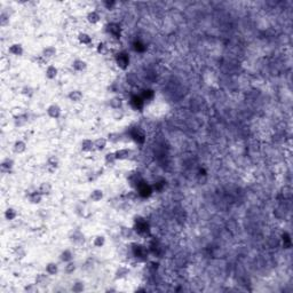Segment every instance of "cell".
<instances>
[{"label":"cell","instance_id":"6da1fadb","mask_svg":"<svg viewBox=\"0 0 293 293\" xmlns=\"http://www.w3.org/2000/svg\"><path fill=\"white\" fill-rule=\"evenodd\" d=\"M117 63H118V65L120 67L121 69H126L128 63H129V58H128V56H127L126 54L121 53V54L118 55V58H117Z\"/></svg>","mask_w":293,"mask_h":293},{"label":"cell","instance_id":"7a4b0ae2","mask_svg":"<svg viewBox=\"0 0 293 293\" xmlns=\"http://www.w3.org/2000/svg\"><path fill=\"white\" fill-rule=\"evenodd\" d=\"M47 114L49 115V117H52V118H58V117H60V115H61V109H60L58 105L53 104V105H51V107L47 109Z\"/></svg>","mask_w":293,"mask_h":293},{"label":"cell","instance_id":"3957f363","mask_svg":"<svg viewBox=\"0 0 293 293\" xmlns=\"http://www.w3.org/2000/svg\"><path fill=\"white\" fill-rule=\"evenodd\" d=\"M116 159H126L131 156V150L129 149H120L115 154Z\"/></svg>","mask_w":293,"mask_h":293},{"label":"cell","instance_id":"277c9868","mask_svg":"<svg viewBox=\"0 0 293 293\" xmlns=\"http://www.w3.org/2000/svg\"><path fill=\"white\" fill-rule=\"evenodd\" d=\"M132 136H133V139L136 141V142H143V141H144L143 132H142L141 129H139V128H135V129L133 131Z\"/></svg>","mask_w":293,"mask_h":293},{"label":"cell","instance_id":"5b68a950","mask_svg":"<svg viewBox=\"0 0 293 293\" xmlns=\"http://www.w3.org/2000/svg\"><path fill=\"white\" fill-rule=\"evenodd\" d=\"M109 32L111 35L116 37V38H119L120 37V29H119V25L118 24H110L109 25Z\"/></svg>","mask_w":293,"mask_h":293},{"label":"cell","instance_id":"8992f818","mask_svg":"<svg viewBox=\"0 0 293 293\" xmlns=\"http://www.w3.org/2000/svg\"><path fill=\"white\" fill-rule=\"evenodd\" d=\"M69 98L72 102H79L83 98V93L80 91H72L69 94Z\"/></svg>","mask_w":293,"mask_h":293},{"label":"cell","instance_id":"52a82bcc","mask_svg":"<svg viewBox=\"0 0 293 293\" xmlns=\"http://www.w3.org/2000/svg\"><path fill=\"white\" fill-rule=\"evenodd\" d=\"M25 149H26V145H25L23 141H17L14 144V151L16 154H22V152L25 151Z\"/></svg>","mask_w":293,"mask_h":293},{"label":"cell","instance_id":"ba28073f","mask_svg":"<svg viewBox=\"0 0 293 293\" xmlns=\"http://www.w3.org/2000/svg\"><path fill=\"white\" fill-rule=\"evenodd\" d=\"M9 52L12 53V54H14V55H22V53H23V48H22V46L20 45V44H14V45H12V46L9 47Z\"/></svg>","mask_w":293,"mask_h":293},{"label":"cell","instance_id":"9c48e42d","mask_svg":"<svg viewBox=\"0 0 293 293\" xmlns=\"http://www.w3.org/2000/svg\"><path fill=\"white\" fill-rule=\"evenodd\" d=\"M55 54H56V49H55L54 47H47V48L44 49V52H42V56L46 58H53Z\"/></svg>","mask_w":293,"mask_h":293},{"label":"cell","instance_id":"30bf717a","mask_svg":"<svg viewBox=\"0 0 293 293\" xmlns=\"http://www.w3.org/2000/svg\"><path fill=\"white\" fill-rule=\"evenodd\" d=\"M56 75H58V69H56L55 67H53V65H49V67L47 68V70H46L47 78L53 79V78H55V77H56Z\"/></svg>","mask_w":293,"mask_h":293},{"label":"cell","instance_id":"8fae6325","mask_svg":"<svg viewBox=\"0 0 293 293\" xmlns=\"http://www.w3.org/2000/svg\"><path fill=\"white\" fill-rule=\"evenodd\" d=\"M51 191H52V187H51V184L48 183V182L42 183L40 185V188H39V192H40L41 195H48Z\"/></svg>","mask_w":293,"mask_h":293},{"label":"cell","instance_id":"7c38bea8","mask_svg":"<svg viewBox=\"0 0 293 293\" xmlns=\"http://www.w3.org/2000/svg\"><path fill=\"white\" fill-rule=\"evenodd\" d=\"M132 105L135 109H141L143 107V100L142 98H138V96H133L132 98Z\"/></svg>","mask_w":293,"mask_h":293},{"label":"cell","instance_id":"4fadbf2b","mask_svg":"<svg viewBox=\"0 0 293 293\" xmlns=\"http://www.w3.org/2000/svg\"><path fill=\"white\" fill-rule=\"evenodd\" d=\"M105 145H107V140L103 138L98 139V140L94 142V147H95L98 150H103L104 148H105Z\"/></svg>","mask_w":293,"mask_h":293},{"label":"cell","instance_id":"5bb4252c","mask_svg":"<svg viewBox=\"0 0 293 293\" xmlns=\"http://www.w3.org/2000/svg\"><path fill=\"white\" fill-rule=\"evenodd\" d=\"M81 148L84 151H91L94 148V142H92L91 140H84L81 143Z\"/></svg>","mask_w":293,"mask_h":293},{"label":"cell","instance_id":"9a60e30c","mask_svg":"<svg viewBox=\"0 0 293 293\" xmlns=\"http://www.w3.org/2000/svg\"><path fill=\"white\" fill-rule=\"evenodd\" d=\"M103 197V192L102 190H94L92 194H91V199L94 201H101V198Z\"/></svg>","mask_w":293,"mask_h":293},{"label":"cell","instance_id":"2e32d148","mask_svg":"<svg viewBox=\"0 0 293 293\" xmlns=\"http://www.w3.org/2000/svg\"><path fill=\"white\" fill-rule=\"evenodd\" d=\"M30 201L32 203V204H38V203H40L41 201V194L40 192H32L31 195H30Z\"/></svg>","mask_w":293,"mask_h":293},{"label":"cell","instance_id":"e0dca14e","mask_svg":"<svg viewBox=\"0 0 293 293\" xmlns=\"http://www.w3.org/2000/svg\"><path fill=\"white\" fill-rule=\"evenodd\" d=\"M73 68H75L77 71H83V70L86 69V63L81 60H77L73 62Z\"/></svg>","mask_w":293,"mask_h":293},{"label":"cell","instance_id":"ac0fdd59","mask_svg":"<svg viewBox=\"0 0 293 293\" xmlns=\"http://www.w3.org/2000/svg\"><path fill=\"white\" fill-rule=\"evenodd\" d=\"M46 273L48 275H55L58 273V266L55 263H48L46 267Z\"/></svg>","mask_w":293,"mask_h":293},{"label":"cell","instance_id":"d6986e66","mask_svg":"<svg viewBox=\"0 0 293 293\" xmlns=\"http://www.w3.org/2000/svg\"><path fill=\"white\" fill-rule=\"evenodd\" d=\"M98 20H100V15H98V12H92L88 14V21L91 22V23H98Z\"/></svg>","mask_w":293,"mask_h":293},{"label":"cell","instance_id":"ffe728a7","mask_svg":"<svg viewBox=\"0 0 293 293\" xmlns=\"http://www.w3.org/2000/svg\"><path fill=\"white\" fill-rule=\"evenodd\" d=\"M16 215H17V213H16V211L14 208H8L5 212V217H6L7 220H14L16 218Z\"/></svg>","mask_w":293,"mask_h":293},{"label":"cell","instance_id":"44dd1931","mask_svg":"<svg viewBox=\"0 0 293 293\" xmlns=\"http://www.w3.org/2000/svg\"><path fill=\"white\" fill-rule=\"evenodd\" d=\"M110 105H111V108H114V109H119V108L121 107V98H114L111 101H110Z\"/></svg>","mask_w":293,"mask_h":293},{"label":"cell","instance_id":"7402d4cb","mask_svg":"<svg viewBox=\"0 0 293 293\" xmlns=\"http://www.w3.org/2000/svg\"><path fill=\"white\" fill-rule=\"evenodd\" d=\"M13 161L12 159H9V158H7V159H5V161H2V164H1V168L5 171V170H7V171H9L11 168L13 167Z\"/></svg>","mask_w":293,"mask_h":293},{"label":"cell","instance_id":"603a6c76","mask_svg":"<svg viewBox=\"0 0 293 293\" xmlns=\"http://www.w3.org/2000/svg\"><path fill=\"white\" fill-rule=\"evenodd\" d=\"M139 190H140V194L143 196L149 195V192H150L149 187H148L147 184H139Z\"/></svg>","mask_w":293,"mask_h":293},{"label":"cell","instance_id":"cb8c5ba5","mask_svg":"<svg viewBox=\"0 0 293 293\" xmlns=\"http://www.w3.org/2000/svg\"><path fill=\"white\" fill-rule=\"evenodd\" d=\"M0 24L2 26H6L7 24H9V16L7 15L6 13H2L1 16H0Z\"/></svg>","mask_w":293,"mask_h":293},{"label":"cell","instance_id":"d4e9b609","mask_svg":"<svg viewBox=\"0 0 293 293\" xmlns=\"http://www.w3.org/2000/svg\"><path fill=\"white\" fill-rule=\"evenodd\" d=\"M71 259H72V253L70 252L69 250L64 251L62 253V255H61V260L62 261H71Z\"/></svg>","mask_w":293,"mask_h":293},{"label":"cell","instance_id":"484cf974","mask_svg":"<svg viewBox=\"0 0 293 293\" xmlns=\"http://www.w3.org/2000/svg\"><path fill=\"white\" fill-rule=\"evenodd\" d=\"M26 123V116H18L17 118L15 119V124L16 126H22Z\"/></svg>","mask_w":293,"mask_h":293},{"label":"cell","instance_id":"4316f807","mask_svg":"<svg viewBox=\"0 0 293 293\" xmlns=\"http://www.w3.org/2000/svg\"><path fill=\"white\" fill-rule=\"evenodd\" d=\"M79 40H80V42H83V44H89L91 42V37L88 35H86V33H81L80 36H79Z\"/></svg>","mask_w":293,"mask_h":293},{"label":"cell","instance_id":"83f0119b","mask_svg":"<svg viewBox=\"0 0 293 293\" xmlns=\"http://www.w3.org/2000/svg\"><path fill=\"white\" fill-rule=\"evenodd\" d=\"M103 244H104V237H102V236H98V237L95 238V241H94V245H95L96 247H101Z\"/></svg>","mask_w":293,"mask_h":293},{"label":"cell","instance_id":"f1b7e54d","mask_svg":"<svg viewBox=\"0 0 293 293\" xmlns=\"http://www.w3.org/2000/svg\"><path fill=\"white\" fill-rule=\"evenodd\" d=\"M127 274H128V269H126V268H124V267H120V268H119V270L117 271V277H119V278H121V277H124V276H126Z\"/></svg>","mask_w":293,"mask_h":293},{"label":"cell","instance_id":"f546056e","mask_svg":"<svg viewBox=\"0 0 293 293\" xmlns=\"http://www.w3.org/2000/svg\"><path fill=\"white\" fill-rule=\"evenodd\" d=\"M119 140H120V136H119V134H117V133H112V134H109V141H111V142L116 143V142H118Z\"/></svg>","mask_w":293,"mask_h":293},{"label":"cell","instance_id":"4dcf8cb0","mask_svg":"<svg viewBox=\"0 0 293 293\" xmlns=\"http://www.w3.org/2000/svg\"><path fill=\"white\" fill-rule=\"evenodd\" d=\"M121 234H123V236H125V237H131L133 234L132 229H129V228H123L121 229Z\"/></svg>","mask_w":293,"mask_h":293},{"label":"cell","instance_id":"1f68e13d","mask_svg":"<svg viewBox=\"0 0 293 293\" xmlns=\"http://www.w3.org/2000/svg\"><path fill=\"white\" fill-rule=\"evenodd\" d=\"M76 269V266L73 262H70L67 267H65V271L68 273V274H71V273H73V270Z\"/></svg>","mask_w":293,"mask_h":293},{"label":"cell","instance_id":"d6a6232c","mask_svg":"<svg viewBox=\"0 0 293 293\" xmlns=\"http://www.w3.org/2000/svg\"><path fill=\"white\" fill-rule=\"evenodd\" d=\"M105 161H107V163H114L115 161H117L115 154H108L105 157Z\"/></svg>","mask_w":293,"mask_h":293},{"label":"cell","instance_id":"836d02e7","mask_svg":"<svg viewBox=\"0 0 293 293\" xmlns=\"http://www.w3.org/2000/svg\"><path fill=\"white\" fill-rule=\"evenodd\" d=\"M83 288H84V286H83V284H80V283H77L75 286L72 287V290L76 291V292H79V291H81Z\"/></svg>","mask_w":293,"mask_h":293},{"label":"cell","instance_id":"e575fe53","mask_svg":"<svg viewBox=\"0 0 293 293\" xmlns=\"http://www.w3.org/2000/svg\"><path fill=\"white\" fill-rule=\"evenodd\" d=\"M104 5H107V6H108V8H110L111 6H114V5H115V2H104Z\"/></svg>","mask_w":293,"mask_h":293}]
</instances>
